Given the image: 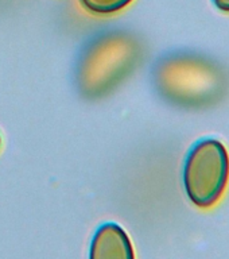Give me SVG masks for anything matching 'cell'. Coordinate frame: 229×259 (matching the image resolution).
Here are the masks:
<instances>
[{"label": "cell", "instance_id": "cell-1", "mask_svg": "<svg viewBox=\"0 0 229 259\" xmlns=\"http://www.w3.org/2000/svg\"><path fill=\"white\" fill-rule=\"evenodd\" d=\"M141 45L127 32H105L85 49L76 72L77 88L86 99H100L132 73Z\"/></svg>", "mask_w": 229, "mask_h": 259}, {"label": "cell", "instance_id": "cell-2", "mask_svg": "<svg viewBox=\"0 0 229 259\" xmlns=\"http://www.w3.org/2000/svg\"><path fill=\"white\" fill-rule=\"evenodd\" d=\"M154 82L162 96L184 107H202L221 96L224 78L214 65L188 54L166 57L157 65Z\"/></svg>", "mask_w": 229, "mask_h": 259}, {"label": "cell", "instance_id": "cell-3", "mask_svg": "<svg viewBox=\"0 0 229 259\" xmlns=\"http://www.w3.org/2000/svg\"><path fill=\"white\" fill-rule=\"evenodd\" d=\"M184 189L190 201L201 209L216 205L229 182V154L216 138L198 139L186 154L182 169Z\"/></svg>", "mask_w": 229, "mask_h": 259}, {"label": "cell", "instance_id": "cell-4", "mask_svg": "<svg viewBox=\"0 0 229 259\" xmlns=\"http://www.w3.org/2000/svg\"><path fill=\"white\" fill-rule=\"evenodd\" d=\"M90 259H132L133 248L128 235L116 223L97 228L89 247Z\"/></svg>", "mask_w": 229, "mask_h": 259}, {"label": "cell", "instance_id": "cell-5", "mask_svg": "<svg viewBox=\"0 0 229 259\" xmlns=\"http://www.w3.org/2000/svg\"><path fill=\"white\" fill-rule=\"evenodd\" d=\"M132 0H80L81 6L86 11L96 15H109L121 11Z\"/></svg>", "mask_w": 229, "mask_h": 259}, {"label": "cell", "instance_id": "cell-6", "mask_svg": "<svg viewBox=\"0 0 229 259\" xmlns=\"http://www.w3.org/2000/svg\"><path fill=\"white\" fill-rule=\"evenodd\" d=\"M214 4V7L217 8L218 11L229 14V0H212Z\"/></svg>", "mask_w": 229, "mask_h": 259}, {"label": "cell", "instance_id": "cell-7", "mask_svg": "<svg viewBox=\"0 0 229 259\" xmlns=\"http://www.w3.org/2000/svg\"><path fill=\"white\" fill-rule=\"evenodd\" d=\"M0 145H2V138H0Z\"/></svg>", "mask_w": 229, "mask_h": 259}]
</instances>
